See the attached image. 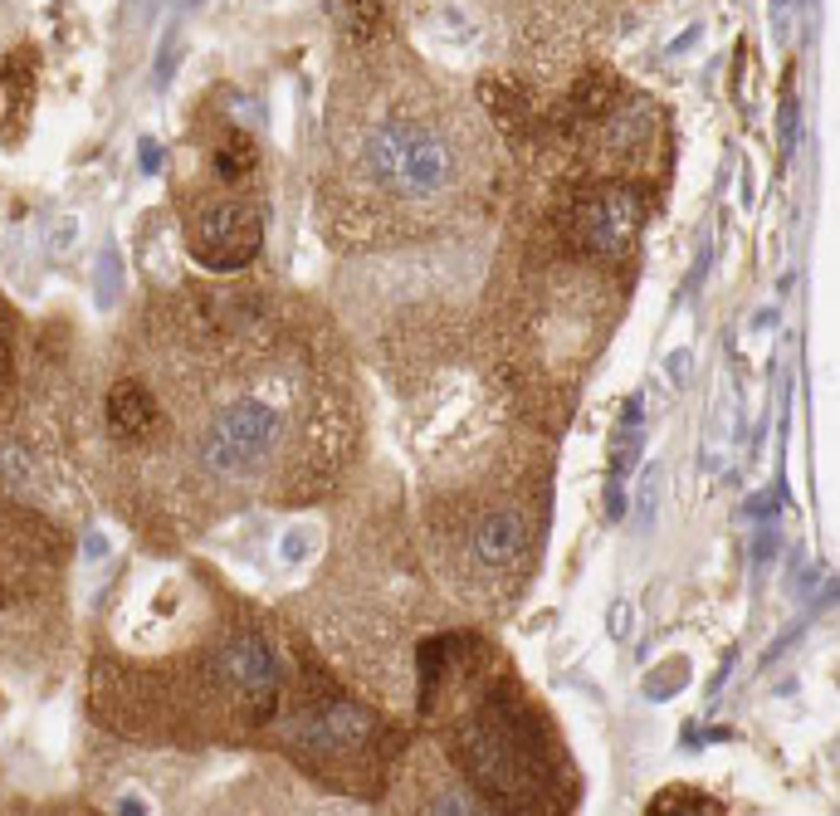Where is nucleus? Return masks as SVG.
Segmentation results:
<instances>
[{
	"label": "nucleus",
	"mask_w": 840,
	"mask_h": 816,
	"mask_svg": "<svg viewBox=\"0 0 840 816\" xmlns=\"http://www.w3.org/2000/svg\"><path fill=\"white\" fill-rule=\"evenodd\" d=\"M465 768L475 782L503 802V807H528V792L548 778L542 748L528 738V709L489 699L465 728V748H459Z\"/></svg>",
	"instance_id": "1"
},
{
	"label": "nucleus",
	"mask_w": 840,
	"mask_h": 816,
	"mask_svg": "<svg viewBox=\"0 0 840 816\" xmlns=\"http://www.w3.org/2000/svg\"><path fill=\"white\" fill-rule=\"evenodd\" d=\"M283 411L265 396H230L206 416L201 435H196V455L210 475L220 479H249L265 475L275 450L283 445Z\"/></svg>",
	"instance_id": "2"
},
{
	"label": "nucleus",
	"mask_w": 840,
	"mask_h": 816,
	"mask_svg": "<svg viewBox=\"0 0 840 816\" xmlns=\"http://www.w3.org/2000/svg\"><path fill=\"white\" fill-rule=\"evenodd\" d=\"M567 240L592 259H626L645 230V196L635 186H596L567 206Z\"/></svg>",
	"instance_id": "3"
},
{
	"label": "nucleus",
	"mask_w": 840,
	"mask_h": 816,
	"mask_svg": "<svg viewBox=\"0 0 840 816\" xmlns=\"http://www.w3.org/2000/svg\"><path fill=\"white\" fill-rule=\"evenodd\" d=\"M259 240H265V225H259V211L240 196H220V201H201L191 206V221H186V245L215 275H230V269H245L249 259L259 255Z\"/></svg>",
	"instance_id": "4"
},
{
	"label": "nucleus",
	"mask_w": 840,
	"mask_h": 816,
	"mask_svg": "<svg viewBox=\"0 0 840 816\" xmlns=\"http://www.w3.org/2000/svg\"><path fill=\"white\" fill-rule=\"evenodd\" d=\"M210 665H215V679H220V689H225V699L245 709L255 724L279 709V689H283L279 661H275V651H269V641L259 631L225 636Z\"/></svg>",
	"instance_id": "5"
},
{
	"label": "nucleus",
	"mask_w": 840,
	"mask_h": 816,
	"mask_svg": "<svg viewBox=\"0 0 840 816\" xmlns=\"http://www.w3.org/2000/svg\"><path fill=\"white\" fill-rule=\"evenodd\" d=\"M299 743L313 758H332V768L342 762H366L376 748V719L362 704L338 695H323L318 704L303 709L299 719Z\"/></svg>",
	"instance_id": "6"
},
{
	"label": "nucleus",
	"mask_w": 840,
	"mask_h": 816,
	"mask_svg": "<svg viewBox=\"0 0 840 816\" xmlns=\"http://www.w3.org/2000/svg\"><path fill=\"white\" fill-rule=\"evenodd\" d=\"M455 172H459L455 148H450L435 128H420V138H416L411 156H406L401 176H396L392 196H396V201H416V206L440 201V196L455 186Z\"/></svg>",
	"instance_id": "7"
},
{
	"label": "nucleus",
	"mask_w": 840,
	"mask_h": 816,
	"mask_svg": "<svg viewBox=\"0 0 840 816\" xmlns=\"http://www.w3.org/2000/svg\"><path fill=\"white\" fill-rule=\"evenodd\" d=\"M469 552H475V562L489 572L513 568V562H523V552H528V523H523L518 509H493V514H485L475 523V533H469Z\"/></svg>",
	"instance_id": "8"
},
{
	"label": "nucleus",
	"mask_w": 840,
	"mask_h": 816,
	"mask_svg": "<svg viewBox=\"0 0 840 816\" xmlns=\"http://www.w3.org/2000/svg\"><path fill=\"white\" fill-rule=\"evenodd\" d=\"M108 431L118 435V441H147V435L162 431V406H156V396L147 392L142 382H132V376H122L118 386L108 392Z\"/></svg>",
	"instance_id": "9"
},
{
	"label": "nucleus",
	"mask_w": 840,
	"mask_h": 816,
	"mask_svg": "<svg viewBox=\"0 0 840 816\" xmlns=\"http://www.w3.org/2000/svg\"><path fill=\"white\" fill-rule=\"evenodd\" d=\"M650 128H655V123H650L645 108L611 113V118H602V128H596V148H602V156H611V162H635V156H645Z\"/></svg>",
	"instance_id": "10"
},
{
	"label": "nucleus",
	"mask_w": 840,
	"mask_h": 816,
	"mask_svg": "<svg viewBox=\"0 0 840 816\" xmlns=\"http://www.w3.org/2000/svg\"><path fill=\"white\" fill-rule=\"evenodd\" d=\"M255 162H259V152H255V142L245 138V132H220V142H215V152H210V166H215V176L220 182H245L249 172H255Z\"/></svg>",
	"instance_id": "11"
},
{
	"label": "nucleus",
	"mask_w": 840,
	"mask_h": 816,
	"mask_svg": "<svg viewBox=\"0 0 840 816\" xmlns=\"http://www.w3.org/2000/svg\"><path fill=\"white\" fill-rule=\"evenodd\" d=\"M655 812H723V802L699 797V792H665V797H655Z\"/></svg>",
	"instance_id": "12"
},
{
	"label": "nucleus",
	"mask_w": 840,
	"mask_h": 816,
	"mask_svg": "<svg viewBox=\"0 0 840 816\" xmlns=\"http://www.w3.org/2000/svg\"><path fill=\"white\" fill-rule=\"evenodd\" d=\"M113 299H118V255H113V249H103V289H98V303L108 308Z\"/></svg>",
	"instance_id": "13"
},
{
	"label": "nucleus",
	"mask_w": 840,
	"mask_h": 816,
	"mask_svg": "<svg viewBox=\"0 0 840 816\" xmlns=\"http://www.w3.org/2000/svg\"><path fill=\"white\" fill-rule=\"evenodd\" d=\"M792 142H796V93H786L782 98V148L792 152Z\"/></svg>",
	"instance_id": "14"
},
{
	"label": "nucleus",
	"mask_w": 840,
	"mask_h": 816,
	"mask_svg": "<svg viewBox=\"0 0 840 816\" xmlns=\"http://www.w3.org/2000/svg\"><path fill=\"white\" fill-rule=\"evenodd\" d=\"M156 156H162V152H156V142H142V172H156V166H162Z\"/></svg>",
	"instance_id": "15"
},
{
	"label": "nucleus",
	"mask_w": 840,
	"mask_h": 816,
	"mask_svg": "<svg viewBox=\"0 0 840 816\" xmlns=\"http://www.w3.org/2000/svg\"><path fill=\"white\" fill-rule=\"evenodd\" d=\"M669 372H675V376H685V372H689V352H675V362H669Z\"/></svg>",
	"instance_id": "16"
}]
</instances>
